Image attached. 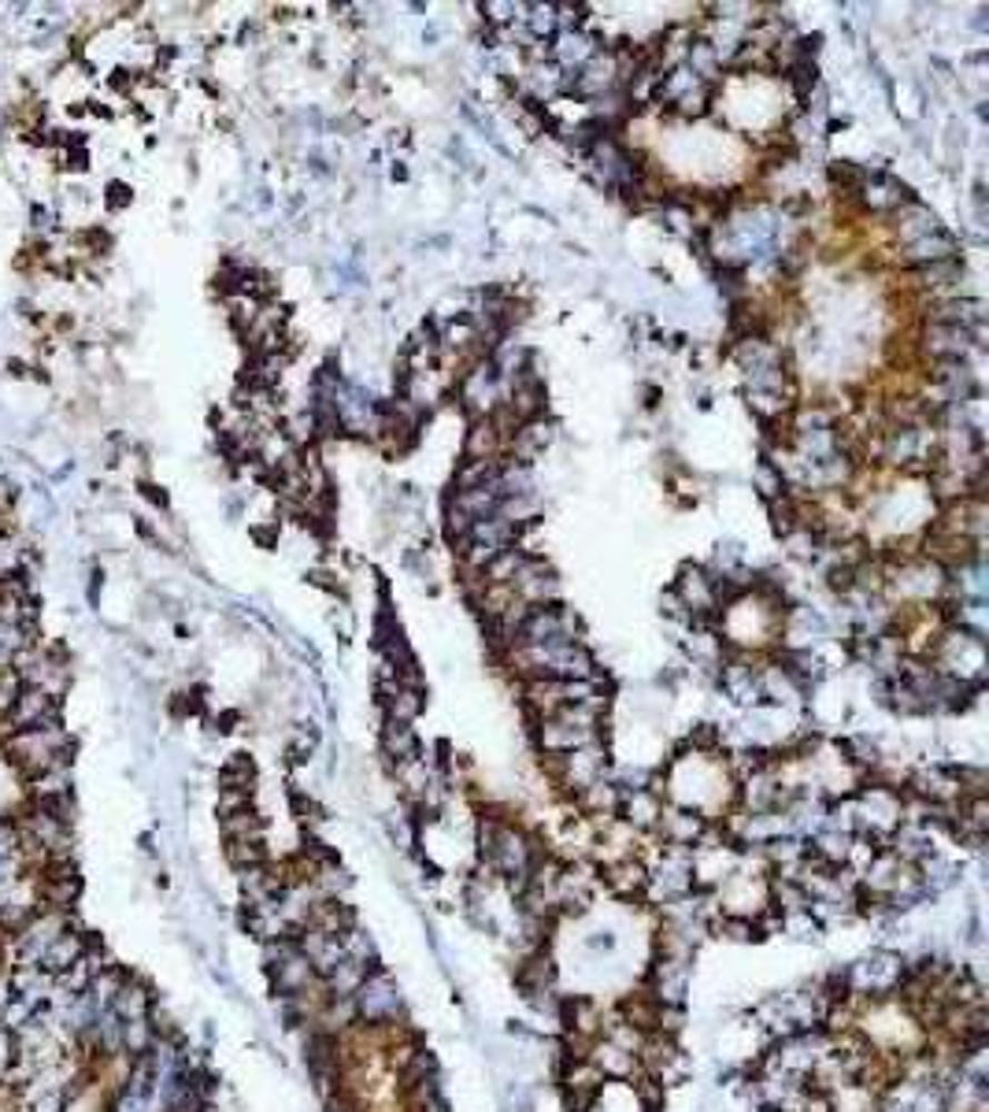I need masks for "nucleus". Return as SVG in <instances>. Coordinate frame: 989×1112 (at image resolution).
<instances>
[{
  "label": "nucleus",
  "mask_w": 989,
  "mask_h": 1112,
  "mask_svg": "<svg viewBox=\"0 0 989 1112\" xmlns=\"http://www.w3.org/2000/svg\"><path fill=\"white\" fill-rule=\"evenodd\" d=\"M478 845H482V861L493 875L508 878L511 890L527 886V875L533 861L541 856L538 842L530 838L519 823H511L505 816H482V827H478Z\"/></svg>",
  "instance_id": "1"
},
{
  "label": "nucleus",
  "mask_w": 989,
  "mask_h": 1112,
  "mask_svg": "<svg viewBox=\"0 0 989 1112\" xmlns=\"http://www.w3.org/2000/svg\"><path fill=\"white\" fill-rule=\"evenodd\" d=\"M905 975H908L905 956L893 950H875V953L860 956L849 972H841V986H845V997L860 994L867 1001H889V997H897Z\"/></svg>",
  "instance_id": "2"
},
{
  "label": "nucleus",
  "mask_w": 989,
  "mask_h": 1112,
  "mask_svg": "<svg viewBox=\"0 0 989 1112\" xmlns=\"http://www.w3.org/2000/svg\"><path fill=\"white\" fill-rule=\"evenodd\" d=\"M263 961H267V979H271V990L282 997H300L308 990H316L322 979L316 975V967L304 956V950L297 945V939H278L263 945Z\"/></svg>",
  "instance_id": "3"
},
{
  "label": "nucleus",
  "mask_w": 989,
  "mask_h": 1112,
  "mask_svg": "<svg viewBox=\"0 0 989 1112\" xmlns=\"http://www.w3.org/2000/svg\"><path fill=\"white\" fill-rule=\"evenodd\" d=\"M352 1005L363 1027H397L404 1020V994H400V983L386 967L367 972L360 990L352 994Z\"/></svg>",
  "instance_id": "4"
},
{
  "label": "nucleus",
  "mask_w": 989,
  "mask_h": 1112,
  "mask_svg": "<svg viewBox=\"0 0 989 1112\" xmlns=\"http://www.w3.org/2000/svg\"><path fill=\"white\" fill-rule=\"evenodd\" d=\"M549 767H552L556 783L578 797L582 790H589L608 775V749H605V742L582 745V749H575V753L549 756Z\"/></svg>",
  "instance_id": "5"
},
{
  "label": "nucleus",
  "mask_w": 989,
  "mask_h": 1112,
  "mask_svg": "<svg viewBox=\"0 0 989 1112\" xmlns=\"http://www.w3.org/2000/svg\"><path fill=\"white\" fill-rule=\"evenodd\" d=\"M689 967H693V956L660 953L649 967V986H645V994L663 1009H682L686 990H689Z\"/></svg>",
  "instance_id": "6"
},
{
  "label": "nucleus",
  "mask_w": 989,
  "mask_h": 1112,
  "mask_svg": "<svg viewBox=\"0 0 989 1112\" xmlns=\"http://www.w3.org/2000/svg\"><path fill=\"white\" fill-rule=\"evenodd\" d=\"M671 594L693 612V616H719L716 605V572L708 564H682Z\"/></svg>",
  "instance_id": "7"
},
{
  "label": "nucleus",
  "mask_w": 989,
  "mask_h": 1112,
  "mask_svg": "<svg viewBox=\"0 0 989 1112\" xmlns=\"http://www.w3.org/2000/svg\"><path fill=\"white\" fill-rule=\"evenodd\" d=\"M378 705L389 723H416L419 712L427 708V689L422 683H408L397 675H378Z\"/></svg>",
  "instance_id": "8"
},
{
  "label": "nucleus",
  "mask_w": 989,
  "mask_h": 1112,
  "mask_svg": "<svg viewBox=\"0 0 989 1112\" xmlns=\"http://www.w3.org/2000/svg\"><path fill=\"white\" fill-rule=\"evenodd\" d=\"M856 200H860V208L871 211V216H893L897 208H905L908 200H911V189L900 182L897 175H889L886 167H882V171H867Z\"/></svg>",
  "instance_id": "9"
},
{
  "label": "nucleus",
  "mask_w": 989,
  "mask_h": 1112,
  "mask_svg": "<svg viewBox=\"0 0 989 1112\" xmlns=\"http://www.w3.org/2000/svg\"><path fill=\"white\" fill-rule=\"evenodd\" d=\"M511 594H516L522 605H549V600H560V578L541 556H530L527 564L519 567V575L511 578Z\"/></svg>",
  "instance_id": "10"
},
{
  "label": "nucleus",
  "mask_w": 989,
  "mask_h": 1112,
  "mask_svg": "<svg viewBox=\"0 0 989 1112\" xmlns=\"http://www.w3.org/2000/svg\"><path fill=\"white\" fill-rule=\"evenodd\" d=\"M711 827V820H705L693 808L682 805H663V816L656 823V834L663 838V845H682V850H693V845L705 838V831Z\"/></svg>",
  "instance_id": "11"
},
{
  "label": "nucleus",
  "mask_w": 989,
  "mask_h": 1112,
  "mask_svg": "<svg viewBox=\"0 0 989 1112\" xmlns=\"http://www.w3.org/2000/svg\"><path fill=\"white\" fill-rule=\"evenodd\" d=\"M956 256H960V241H956V234H949L945 227L927 234V238L911 241V245H900V249H897V260L905 264V267H927V264L956 260Z\"/></svg>",
  "instance_id": "12"
},
{
  "label": "nucleus",
  "mask_w": 989,
  "mask_h": 1112,
  "mask_svg": "<svg viewBox=\"0 0 989 1112\" xmlns=\"http://www.w3.org/2000/svg\"><path fill=\"white\" fill-rule=\"evenodd\" d=\"M889 219H893V238H897L900 245H911V241L927 238V234H933V230H941L938 211L927 208V205H922V200H916V197H911L905 208H897Z\"/></svg>",
  "instance_id": "13"
},
{
  "label": "nucleus",
  "mask_w": 989,
  "mask_h": 1112,
  "mask_svg": "<svg viewBox=\"0 0 989 1112\" xmlns=\"http://www.w3.org/2000/svg\"><path fill=\"white\" fill-rule=\"evenodd\" d=\"M605 883L616 890L619 897H645L649 867H645L638 856H622L616 864H605Z\"/></svg>",
  "instance_id": "14"
},
{
  "label": "nucleus",
  "mask_w": 989,
  "mask_h": 1112,
  "mask_svg": "<svg viewBox=\"0 0 989 1112\" xmlns=\"http://www.w3.org/2000/svg\"><path fill=\"white\" fill-rule=\"evenodd\" d=\"M419 753V734L411 731V723H382V756L389 764H404Z\"/></svg>",
  "instance_id": "15"
},
{
  "label": "nucleus",
  "mask_w": 989,
  "mask_h": 1112,
  "mask_svg": "<svg viewBox=\"0 0 989 1112\" xmlns=\"http://www.w3.org/2000/svg\"><path fill=\"white\" fill-rule=\"evenodd\" d=\"M308 883H311V890H316V894H319L322 901H341L344 894H349L352 875L344 872V867L330 856V861H322V864L311 867Z\"/></svg>",
  "instance_id": "16"
},
{
  "label": "nucleus",
  "mask_w": 989,
  "mask_h": 1112,
  "mask_svg": "<svg viewBox=\"0 0 989 1112\" xmlns=\"http://www.w3.org/2000/svg\"><path fill=\"white\" fill-rule=\"evenodd\" d=\"M827 178H830V186L838 189V193L856 200V193H860V186H863V178H867V167L856 163V160H833V163H827Z\"/></svg>",
  "instance_id": "17"
},
{
  "label": "nucleus",
  "mask_w": 989,
  "mask_h": 1112,
  "mask_svg": "<svg viewBox=\"0 0 989 1112\" xmlns=\"http://www.w3.org/2000/svg\"><path fill=\"white\" fill-rule=\"evenodd\" d=\"M227 861L244 872V867H256V864H267V850H263V838H241V842H227Z\"/></svg>",
  "instance_id": "18"
},
{
  "label": "nucleus",
  "mask_w": 989,
  "mask_h": 1112,
  "mask_svg": "<svg viewBox=\"0 0 989 1112\" xmlns=\"http://www.w3.org/2000/svg\"><path fill=\"white\" fill-rule=\"evenodd\" d=\"M756 489L763 494V500H775V497L786 494V478H782V471H778V464L771 460V456H763L760 467H756Z\"/></svg>",
  "instance_id": "19"
},
{
  "label": "nucleus",
  "mask_w": 989,
  "mask_h": 1112,
  "mask_svg": "<svg viewBox=\"0 0 989 1112\" xmlns=\"http://www.w3.org/2000/svg\"><path fill=\"white\" fill-rule=\"evenodd\" d=\"M316 745H319V731L311 727V723H300V727L293 731V742H289V756L300 764V761H308L311 753H316Z\"/></svg>",
  "instance_id": "20"
},
{
  "label": "nucleus",
  "mask_w": 989,
  "mask_h": 1112,
  "mask_svg": "<svg viewBox=\"0 0 989 1112\" xmlns=\"http://www.w3.org/2000/svg\"><path fill=\"white\" fill-rule=\"evenodd\" d=\"M108 205H111V208H122V205H130V186H122V182H111V186H108Z\"/></svg>",
  "instance_id": "21"
}]
</instances>
